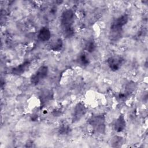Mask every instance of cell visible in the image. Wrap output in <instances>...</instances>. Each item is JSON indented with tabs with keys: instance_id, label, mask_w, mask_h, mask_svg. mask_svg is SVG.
Wrapping results in <instances>:
<instances>
[{
	"instance_id": "16",
	"label": "cell",
	"mask_w": 148,
	"mask_h": 148,
	"mask_svg": "<svg viewBox=\"0 0 148 148\" xmlns=\"http://www.w3.org/2000/svg\"><path fill=\"white\" fill-rule=\"evenodd\" d=\"M123 142V138L120 136H115L112 140L113 147H120Z\"/></svg>"
},
{
	"instance_id": "3",
	"label": "cell",
	"mask_w": 148,
	"mask_h": 148,
	"mask_svg": "<svg viewBox=\"0 0 148 148\" xmlns=\"http://www.w3.org/2000/svg\"><path fill=\"white\" fill-rule=\"evenodd\" d=\"M87 112V108L84 104L82 102H78L73 110V113L72 117V123H75L80 121L82 117L85 115Z\"/></svg>"
},
{
	"instance_id": "6",
	"label": "cell",
	"mask_w": 148,
	"mask_h": 148,
	"mask_svg": "<svg viewBox=\"0 0 148 148\" xmlns=\"http://www.w3.org/2000/svg\"><path fill=\"white\" fill-rule=\"evenodd\" d=\"M124 61V59L120 56H112L107 60V64L110 69L113 72L120 69Z\"/></svg>"
},
{
	"instance_id": "5",
	"label": "cell",
	"mask_w": 148,
	"mask_h": 148,
	"mask_svg": "<svg viewBox=\"0 0 148 148\" xmlns=\"http://www.w3.org/2000/svg\"><path fill=\"white\" fill-rule=\"evenodd\" d=\"M123 27L114 22L112 23L109 34V37L110 40L116 42L121 38L123 34Z\"/></svg>"
},
{
	"instance_id": "4",
	"label": "cell",
	"mask_w": 148,
	"mask_h": 148,
	"mask_svg": "<svg viewBox=\"0 0 148 148\" xmlns=\"http://www.w3.org/2000/svg\"><path fill=\"white\" fill-rule=\"evenodd\" d=\"M48 73V67L43 65L41 66L35 72V73L32 75L31 77V83L33 85H37L41 80L45 78Z\"/></svg>"
},
{
	"instance_id": "1",
	"label": "cell",
	"mask_w": 148,
	"mask_h": 148,
	"mask_svg": "<svg viewBox=\"0 0 148 148\" xmlns=\"http://www.w3.org/2000/svg\"><path fill=\"white\" fill-rule=\"evenodd\" d=\"M106 117L105 114L92 115L88 119V123L93 130L99 134H104L106 129Z\"/></svg>"
},
{
	"instance_id": "9",
	"label": "cell",
	"mask_w": 148,
	"mask_h": 148,
	"mask_svg": "<svg viewBox=\"0 0 148 148\" xmlns=\"http://www.w3.org/2000/svg\"><path fill=\"white\" fill-rule=\"evenodd\" d=\"M38 39L42 42H46L49 40L51 37V32L49 29L47 27L42 28L38 35Z\"/></svg>"
},
{
	"instance_id": "8",
	"label": "cell",
	"mask_w": 148,
	"mask_h": 148,
	"mask_svg": "<svg viewBox=\"0 0 148 148\" xmlns=\"http://www.w3.org/2000/svg\"><path fill=\"white\" fill-rule=\"evenodd\" d=\"M30 66V62L28 61H25L24 62L20 64L19 65L13 68L12 73L16 75H20L24 73L28 70Z\"/></svg>"
},
{
	"instance_id": "10",
	"label": "cell",
	"mask_w": 148,
	"mask_h": 148,
	"mask_svg": "<svg viewBox=\"0 0 148 148\" xmlns=\"http://www.w3.org/2000/svg\"><path fill=\"white\" fill-rule=\"evenodd\" d=\"M135 88H136L135 83L131 81L130 82H128L126 84V86L124 88V90L123 92H122L125 95V97L127 98L131 94H132V92L134 91Z\"/></svg>"
},
{
	"instance_id": "11",
	"label": "cell",
	"mask_w": 148,
	"mask_h": 148,
	"mask_svg": "<svg viewBox=\"0 0 148 148\" xmlns=\"http://www.w3.org/2000/svg\"><path fill=\"white\" fill-rule=\"evenodd\" d=\"M63 46V41L61 38H58L50 44V49L54 51H60Z\"/></svg>"
},
{
	"instance_id": "13",
	"label": "cell",
	"mask_w": 148,
	"mask_h": 148,
	"mask_svg": "<svg viewBox=\"0 0 148 148\" xmlns=\"http://www.w3.org/2000/svg\"><path fill=\"white\" fill-rule=\"evenodd\" d=\"M78 62L83 66H87L90 63V60L85 53L80 54L77 58Z\"/></svg>"
},
{
	"instance_id": "12",
	"label": "cell",
	"mask_w": 148,
	"mask_h": 148,
	"mask_svg": "<svg viewBox=\"0 0 148 148\" xmlns=\"http://www.w3.org/2000/svg\"><path fill=\"white\" fill-rule=\"evenodd\" d=\"M71 127L67 123H63L61 125H60L58 132V134L61 135H67L71 132Z\"/></svg>"
},
{
	"instance_id": "14",
	"label": "cell",
	"mask_w": 148,
	"mask_h": 148,
	"mask_svg": "<svg viewBox=\"0 0 148 148\" xmlns=\"http://www.w3.org/2000/svg\"><path fill=\"white\" fill-rule=\"evenodd\" d=\"M96 49V44L94 40H88L85 45V50L88 53H92Z\"/></svg>"
},
{
	"instance_id": "7",
	"label": "cell",
	"mask_w": 148,
	"mask_h": 148,
	"mask_svg": "<svg viewBox=\"0 0 148 148\" xmlns=\"http://www.w3.org/2000/svg\"><path fill=\"white\" fill-rule=\"evenodd\" d=\"M126 126V121L124 117V116L122 114H120L119 116L115 120L113 127L114 130L117 132H122L125 128Z\"/></svg>"
},
{
	"instance_id": "2",
	"label": "cell",
	"mask_w": 148,
	"mask_h": 148,
	"mask_svg": "<svg viewBox=\"0 0 148 148\" xmlns=\"http://www.w3.org/2000/svg\"><path fill=\"white\" fill-rule=\"evenodd\" d=\"M75 13L72 9H66L64 10L61 16V25L62 29L72 27L74 21Z\"/></svg>"
},
{
	"instance_id": "15",
	"label": "cell",
	"mask_w": 148,
	"mask_h": 148,
	"mask_svg": "<svg viewBox=\"0 0 148 148\" xmlns=\"http://www.w3.org/2000/svg\"><path fill=\"white\" fill-rule=\"evenodd\" d=\"M62 32H63L64 36L67 38L72 37L75 34V31L73 27L64 29H62Z\"/></svg>"
}]
</instances>
